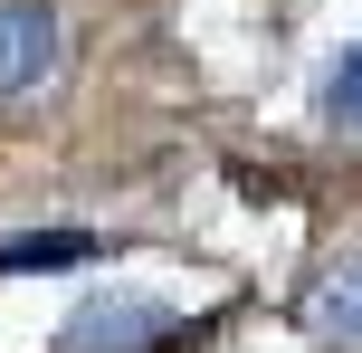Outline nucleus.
Listing matches in <instances>:
<instances>
[{"mask_svg": "<svg viewBox=\"0 0 362 353\" xmlns=\"http://www.w3.org/2000/svg\"><path fill=\"white\" fill-rule=\"evenodd\" d=\"M325 115H334V125H353V134H362V38H353L344 57H334V76H325Z\"/></svg>", "mask_w": 362, "mask_h": 353, "instance_id": "obj_5", "label": "nucleus"}, {"mask_svg": "<svg viewBox=\"0 0 362 353\" xmlns=\"http://www.w3.org/2000/svg\"><path fill=\"white\" fill-rule=\"evenodd\" d=\"M305 325H315V344L362 353V229L344 248H325V267H315V287H305Z\"/></svg>", "mask_w": 362, "mask_h": 353, "instance_id": "obj_3", "label": "nucleus"}, {"mask_svg": "<svg viewBox=\"0 0 362 353\" xmlns=\"http://www.w3.org/2000/svg\"><path fill=\"white\" fill-rule=\"evenodd\" d=\"M67 57V19L57 0H0V105H29Z\"/></svg>", "mask_w": 362, "mask_h": 353, "instance_id": "obj_1", "label": "nucleus"}, {"mask_svg": "<svg viewBox=\"0 0 362 353\" xmlns=\"http://www.w3.org/2000/svg\"><path fill=\"white\" fill-rule=\"evenodd\" d=\"M95 239H76V229H48V239H0V267H76Z\"/></svg>", "mask_w": 362, "mask_h": 353, "instance_id": "obj_4", "label": "nucleus"}, {"mask_svg": "<svg viewBox=\"0 0 362 353\" xmlns=\"http://www.w3.org/2000/svg\"><path fill=\"white\" fill-rule=\"evenodd\" d=\"M163 335H172V306H153V296H86L67 316V353H144Z\"/></svg>", "mask_w": 362, "mask_h": 353, "instance_id": "obj_2", "label": "nucleus"}]
</instances>
